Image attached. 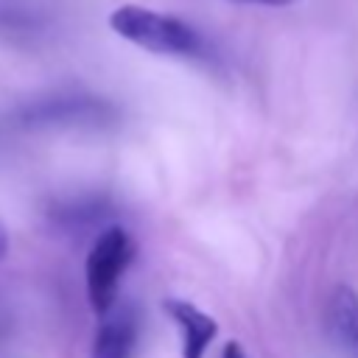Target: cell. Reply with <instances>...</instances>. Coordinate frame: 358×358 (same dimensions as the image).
I'll list each match as a JSON object with an SVG mask.
<instances>
[{"mask_svg": "<svg viewBox=\"0 0 358 358\" xmlns=\"http://www.w3.org/2000/svg\"><path fill=\"white\" fill-rule=\"evenodd\" d=\"M109 28L151 53H162V56H199L201 53V36L196 28H190L185 20L171 17V14H159L154 8L145 6H117L109 14Z\"/></svg>", "mask_w": 358, "mask_h": 358, "instance_id": "6da1fadb", "label": "cell"}, {"mask_svg": "<svg viewBox=\"0 0 358 358\" xmlns=\"http://www.w3.org/2000/svg\"><path fill=\"white\" fill-rule=\"evenodd\" d=\"M134 257V243L123 227H106L90 246L84 260V285L90 308L103 316L117 302L120 280Z\"/></svg>", "mask_w": 358, "mask_h": 358, "instance_id": "7a4b0ae2", "label": "cell"}, {"mask_svg": "<svg viewBox=\"0 0 358 358\" xmlns=\"http://www.w3.org/2000/svg\"><path fill=\"white\" fill-rule=\"evenodd\" d=\"M162 310L179 327V336H182V358H204L207 347L218 336V322L210 313H204L201 308H196L193 302L179 299V296L162 299Z\"/></svg>", "mask_w": 358, "mask_h": 358, "instance_id": "3957f363", "label": "cell"}, {"mask_svg": "<svg viewBox=\"0 0 358 358\" xmlns=\"http://www.w3.org/2000/svg\"><path fill=\"white\" fill-rule=\"evenodd\" d=\"M112 115V106L98 98H56L34 103L22 112V120L31 126L42 123H98Z\"/></svg>", "mask_w": 358, "mask_h": 358, "instance_id": "277c9868", "label": "cell"}, {"mask_svg": "<svg viewBox=\"0 0 358 358\" xmlns=\"http://www.w3.org/2000/svg\"><path fill=\"white\" fill-rule=\"evenodd\" d=\"M327 333L344 358H358V291L336 285L327 302Z\"/></svg>", "mask_w": 358, "mask_h": 358, "instance_id": "5b68a950", "label": "cell"}, {"mask_svg": "<svg viewBox=\"0 0 358 358\" xmlns=\"http://www.w3.org/2000/svg\"><path fill=\"white\" fill-rule=\"evenodd\" d=\"M137 324L126 308H109L92 338V358H134Z\"/></svg>", "mask_w": 358, "mask_h": 358, "instance_id": "8992f818", "label": "cell"}, {"mask_svg": "<svg viewBox=\"0 0 358 358\" xmlns=\"http://www.w3.org/2000/svg\"><path fill=\"white\" fill-rule=\"evenodd\" d=\"M221 358H246V352H243V347H241L238 341H227Z\"/></svg>", "mask_w": 358, "mask_h": 358, "instance_id": "52a82bcc", "label": "cell"}, {"mask_svg": "<svg viewBox=\"0 0 358 358\" xmlns=\"http://www.w3.org/2000/svg\"><path fill=\"white\" fill-rule=\"evenodd\" d=\"M0 25H22V17H20L17 11L0 6Z\"/></svg>", "mask_w": 358, "mask_h": 358, "instance_id": "ba28073f", "label": "cell"}, {"mask_svg": "<svg viewBox=\"0 0 358 358\" xmlns=\"http://www.w3.org/2000/svg\"><path fill=\"white\" fill-rule=\"evenodd\" d=\"M235 3H252V6H271V8H280V6H291L294 0H235Z\"/></svg>", "mask_w": 358, "mask_h": 358, "instance_id": "9c48e42d", "label": "cell"}]
</instances>
